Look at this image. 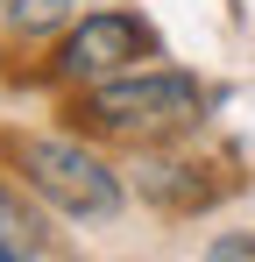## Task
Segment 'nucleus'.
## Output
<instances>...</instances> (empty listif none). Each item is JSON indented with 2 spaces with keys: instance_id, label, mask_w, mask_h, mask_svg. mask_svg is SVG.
<instances>
[{
  "instance_id": "obj_1",
  "label": "nucleus",
  "mask_w": 255,
  "mask_h": 262,
  "mask_svg": "<svg viewBox=\"0 0 255 262\" xmlns=\"http://www.w3.org/2000/svg\"><path fill=\"white\" fill-rule=\"evenodd\" d=\"M78 121L114 142H177L206 121V85L192 71H121L85 92Z\"/></svg>"
},
{
  "instance_id": "obj_2",
  "label": "nucleus",
  "mask_w": 255,
  "mask_h": 262,
  "mask_svg": "<svg viewBox=\"0 0 255 262\" xmlns=\"http://www.w3.org/2000/svg\"><path fill=\"white\" fill-rule=\"evenodd\" d=\"M22 177H29V191H36L42 206H57V213H71V220H114L128 206L121 177L107 170L85 142H71V135L22 142Z\"/></svg>"
},
{
  "instance_id": "obj_3",
  "label": "nucleus",
  "mask_w": 255,
  "mask_h": 262,
  "mask_svg": "<svg viewBox=\"0 0 255 262\" xmlns=\"http://www.w3.org/2000/svg\"><path fill=\"white\" fill-rule=\"evenodd\" d=\"M156 29L142 21V14H128V7H99V14H85L78 29H64V43H57V78L64 85H99V78H121L128 64H142V57H156Z\"/></svg>"
},
{
  "instance_id": "obj_4",
  "label": "nucleus",
  "mask_w": 255,
  "mask_h": 262,
  "mask_svg": "<svg viewBox=\"0 0 255 262\" xmlns=\"http://www.w3.org/2000/svg\"><path fill=\"white\" fill-rule=\"evenodd\" d=\"M213 191V163H177V156H156V163H142V199H156L170 213H192V206H206Z\"/></svg>"
},
{
  "instance_id": "obj_5",
  "label": "nucleus",
  "mask_w": 255,
  "mask_h": 262,
  "mask_svg": "<svg viewBox=\"0 0 255 262\" xmlns=\"http://www.w3.org/2000/svg\"><path fill=\"white\" fill-rule=\"evenodd\" d=\"M71 7H78V0H7V21H14L22 36H50V29L71 21Z\"/></svg>"
},
{
  "instance_id": "obj_6",
  "label": "nucleus",
  "mask_w": 255,
  "mask_h": 262,
  "mask_svg": "<svg viewBox=\"0 0 255 262\" xmlns=\"http://www.w3.org/2000/svg\"><path fill=\"white\" fill-rule=\"evenodd\" d=\"M0 248H7L14 262H29V255L42 248V227H36L29 213H22V206H14L7 191H0Z\"/></svg>"
},
{
  "instance_id": "obj_7",
  "label": "nucleus",
  "mask_w": 255,
  "mask_h": 262,
  "mask_svg": "<svg viewBox=\"0 0 255 262\" xmlns=\"http://www.w3.org/2000/svg\"><path fill=\"white\" fill-rule=\"evenodd\" d=\"M206 262H255V234H220L206 248Z\"/></svg>"
},
{
  "instance_id": "obj_8",
  "label": "nucleus",
  "mask_w": 255,
  "mask_h": 262,
  "mask_svg": "<svg viewBox=\"0 0 255 262\" xmlns=\"http://www.w3.org/2000/svg\"><path fill=\"white\" fill-rule=\"evenodd\" d=\"M0 262H14V255H7V248H0Z\"/></svg>"
}]
</instances>
